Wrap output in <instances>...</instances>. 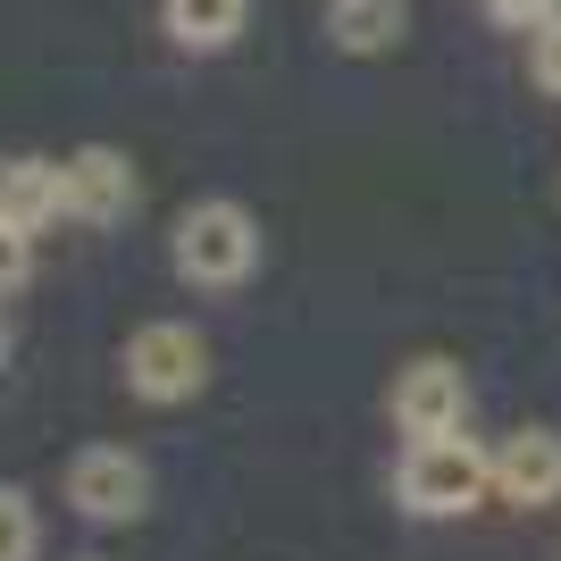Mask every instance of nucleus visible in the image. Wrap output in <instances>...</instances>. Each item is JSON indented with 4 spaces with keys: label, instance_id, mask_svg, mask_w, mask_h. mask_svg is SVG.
Instances as JSON below:
<instances>
[{
    "label": "nucleus",
    "instance_id": "nucleus-1",
    "mask_svg": "<svg viewBox=\"0 0 561 561\" xmlns=\"http://www.w3.org/2000/svg\"><path fill=\"white\" fill-rule=\"evenodd\" d=\"M168 260H176V277H185V285L227 294V285H243L260 268V218L243 210V202H227V193H210V202H193V210L176 218Z\"/></svg>",
    "mask_w": 561,
    "mask_h": 561
},
{
    "label": "nucleus",
    "instance_id": "nucleus-2",
    "mask_svg": "<svg viewBox=\"0 0 561 561\" xmlns=\"http://www.w3.org/2000/svg\"><path fill=\"white\" fill-rule=\"evenodd\" d=\"M402 503L420 519H453V512H478V494L494 486V453H478L469 436H427V445L402 453Z\"/></svg>",
    "mask_w": 561,
    "mask_h": 561
},
{
    "label": "nucleus",
    "instance_id": "nucleus-3",
    "mask_svg": "<svg viewBox=\"0 0 561 561\" xmlns=\"http://www.w3.org/2000/svg\"><path fill=\"white\" fill-rule=\"evenodd\" d=\"M126 386H135L142 402H193L202 386H210V344L185 328V319H142L135 335H126Z\"/></svg>",
    "mask_w": 561,
    "mask_h": 561
},
{
    "label": "nucleus",
    "instance_id": "nucleus-4",
    "mask_svg": "<svg viewBox=\"0 0 561 561\" xmlns=\"http://www.w3.org/2000/svg\"><path fill=\"white\" fill-rule=\"evenodd\" d=\"M68 503H76V519H93V528H126V519L151 512V469L126 445H84L68 461Z\"/></svg>",
    "mask_w": 561,
    "mask_h": 561
},
{
    "label": "nucleus",
    "instance_id": "nucleus-5",
    "mask_svg": "<svg viewBox=\"0 0 561 561\" xmlns=\"http://www.w3.org/2000/svg\"><path fill=\"white\" fill-rule=\"evenodd\" d=\"M461 420H469V386H461V369L453 360H411V369L394 377V427L411 436V445H427V436H461Z\"/></svg>",
    "mask_w": 561,
    "mask_h": 561
},
{
    "label": "nucleus",
    "instance_id": "nucleus-6",
    "mask_svg": "<svg viewBox=\"0 0 561 561\" xmlns=\"http://www.w3.org/2000/svg\"><path fill=\"white\" fill-rule=\"evenodd\" d=\"M135 160L126 151H110V142H84V151H68V218H84V227H117V218L135 210Z\"/></svg>",
    "mask_w": 561,
    "mask_h": 561
},
{
    "label": "nucleus",
    "instance_id": "nucleus-7",
    "mask_svg": "<svg viewBox=\"0 0 561 561\" xmlns=\"http://www.w3.org/2000/svg\"><path fill=\"white\" fill-rule=\"evenodd\" d=\"M68 218V160H43V151H18L0 160V227L43 234Z\"/></svg>",
    "mask_w": 561,
    "mask_h": 561
},
{
    "label": "nucleus",
    "instance_id": "nucleus-8",
    "mask_svg": "<svg viewBox=\"0 0 561 561\" xmlns=\"http://www.w3.org/2000/svg\"><path fill=\"white\" fill-rule=\"evenodd\" d=\"M494 494L519 503V512L561 503V436H553V427H519L512 445L494 453Z\"/></svg>",
    "mask_w": 561,
    "mask_h": 561
},
{
    "label": "nucleus",
    "instance_id": "nucleus-9",
    "mask_svg": "<svg viewBox=\"0 0 561 561\" xmlns=\"http://www.w3.org/2000/svg\"><path fill=\"white\" fill-rule=\"evenodd\" d=\"M319 25H328V43L344 59H377V50H394L411 34V0H328Z\"/></svg>",
    "mask_w": 561,
    "mask_h": 561
},
{
    "label": "nucleus",
    "instance_id": "nucleus-10",
    "mask_svg": "<svg viewBox=\"0 0 561 561\" xmlns=\"http://www.w3.org/2000/svg\"><path fill=\"white\" fill-rule=\"evenodd\" d=\"M243 18H252V0H160L168 43L193 50V59H218V50H234V43H243Z\"/></svg>",
    "mask_w": 561,
    "mask_h": 561
},
{
    "label": "nucleus",
    "instance_id": "nucleus-11",
    "mask_svg": "<svg viewBox=\"0 0 561 561\" xmlns=\"http://www.w3.org/2000/svg\"><path fill=\"white\" fill-rule=\"evenodd\" d=\"M43 545V519H34V494L0 478V561H34Z\"/></svg>",
    "mask_w": 561,
    "mask_h": 561
},
{
    "label": "nucleus",
    "instance_id": "nucleus-12",
    "mask_svg": "<svg viewBox=\"0 0 561 561\" xmlns=\"http://www.w3.org/2000/svg\"><path fill=\"white\" fill-rule=\"evenodd\" d=\"M528 76H537V93L561 101V18H545L537 34H528Z\"/></svg>",
    "mask_w": 561,
    "mask_h": 561
},
{
    "label": "nucleus",
    "instance_id": "nucleus-13",
    "mask_svg": "<svg viewBox=\"0 0 561 561\" xmlns=\"http://www.w3.org/2000/svg\"><path fill=\"white\" fill-rule=\"evenodd\" d=\"M25 277H34V234L0 227V302H9V294H18Z\"/></svg>",
    "mask_w": 561,
    "mask_h": 561
},
{
    "label": "nucleus",
    "instance_id": "nucleus-14",
    "mask_svg": "<svg viewBox=\"0 0 561 561\" xmlns=\"http://www.w3.org/2000/svg\"><path fill=\"white\" fill-rule=\"evenodd\" d=\"M494 25H512V34H537L545 18H561V0H486Z\"/></svg>",
    "mask_w": 561,
    "mask_h": 561
},
{
    "label": "nucleus",
    "instance_id": "nucleus-15",
    "mask_svg": "<svg viewBox=\"0 0 561 561\" xmlns=\"http://www.w3.org/2000/svg\"><path fill=\"white\" fill-rule=\"evenodd\" d=\"M0 360H9V319H0Z\"/></svg>",
    "mask_w": 561,
    "mask_h": 561
},
{
    "label": "nucleus",
    "instance_id": "nucleus-16",
    "mask_svg": "<svg viewBox=\"0 0 561 561\" xmlns=\"http://www.w3.org/2000/svg\"><path fill=\"white\" fill-rule=\"evenodd\" d=\"M84 561H101V553H84Z\"/></svg>",
    "mask_w": 561,
    "mask_h": 561
}]
</instances>
